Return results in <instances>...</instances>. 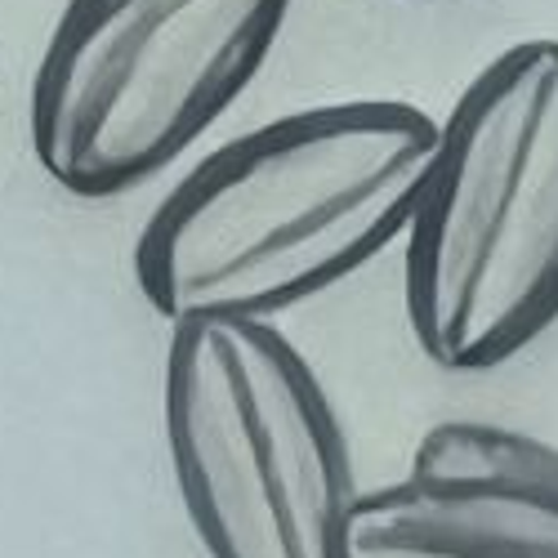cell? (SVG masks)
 Returning <instances> with one entry per match:
<instances>
[{
    "instance_id": "cell-3",
    "label": "cell",
    "mask_w": 558,
    "mask_h": 558,
    "mask_svg": "<svg viewBox=\"0 0 558 558\" xmlns=\"http://www.w3.org/2000/svg\"><path fill=\"white\" fill-rule=\"evenodd\" d=\"M166 451L210 558H344L349 442L272 317L170 322Z\"/></svg>"
},
{
    "instance_id": "cell-1",
    "label": "cell",
    "mask_w": 558,
    "mask_h": 558,
    "mask_svg": "<svg viewBox=\"0 0 558 558\" xmlns=\"http://www.w3.org/2000/svg\"><path fill=\"white\" fill-rule=\"evenodd\" d=\"M438 121L402 99H336L206 153L134 238V282L166 322L277 317L393 246Z\"/></svg>"
},
{
    "instance_id": "cell-4",
    "label": "cell",
    "mask_w": 558,
    "mask_h": 558,
    "mask_svg": "<svg viewBox=\"0 0 558 558\" xmlns=\"http://www.w3.org/2000/svg\"><path fill=\"white\" fill-rule=\"evenodd\" d=\"M291 0H68L27 85L40 174L108 202L170 170L246 95Z\"/></svg>"
},
{
    "instance_id": "cell-5",
    "label": "cell",
    "mask_w": 558,
    "mask_h": 558,
    "mask_svg": "<svg viewBox=\"0 0 558 558\" xmlns=\"http://www.w3.org/2000/svg\"><path fill=\"white\" fill-rule=\"evenodd\" d=\"M344 558H558V451L505 425H438L402 478L357 492Z\"/></svg>"
},
{
    "instance_id": "cell-2",
    "label": "cell",
    "mask_w": 558,
    "mask_h": 558,
    "mask_svg": "<svg viewBox=\"0 0 558 558\" xmlns=\"http://www.w3.org/2000/svg\"><path fill=\"white\" fill-rule=\"evenodd\" d=\"M402 242L407 327L434 366L492 371L558 322V36L470 76Z\"/></svg>"
}]
</instances>
